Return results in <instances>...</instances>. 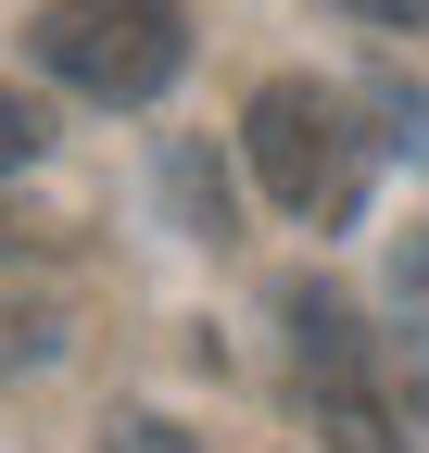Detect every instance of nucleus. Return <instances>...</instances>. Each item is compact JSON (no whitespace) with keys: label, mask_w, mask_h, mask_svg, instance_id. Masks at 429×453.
<instances>
[{"label":"nucleus","mask_w":429,"mask_h":453,"mask_svg":"<svg viewBox=\"0 0 429 453\" xmlns=\"http://www.w3.org/2000/svg\"><path fill=\"white\" fill-rule=\"evenodd\" d=\"M278 327H291V403H303V428L329 453H404V403L379 378V340H366V315L329 290V277H291Z\"/></svg>","instance_id":"f257e3e1"},{"label":"nucleus","mask_w":429,"mask_h":453,"mask_svg":"<svg viewBox=\"0 0 429 453\" xmlns=\"http://www.w3.org/2000/svg\"><path fill=\"white\" fill-rule=\"evenodd\" d=\"M240 151H253L265 202H278V214H303V226H341V214L366 202V139H354V101H341V88H316V76L253 88Z\"/></svg>","instance_id":"f03ea898"},{"label":"nucleus","mask_w":429,"mask_h":453,"mask_svg":"<svg viewBox=\"0 0 429 453\" xmlns=\"http://www.w3.org/2000/svg\"><path fill=\"white\" fill-rule=\"evenodd\" d=\"M26 38H38V64L64 88H89V101H152L190 64V13L177 0H51Z\"/></svg>","instance_id":"7ed1b4c3"},{"label":"nucleus","mask_w":429,"mask_h":453,"mask_svg":"<svg viewBox=\"0 0 429 453\" xmlns=\"http://www.w3.org/2000/svg\"><path fill=\"white\" fill-rule=\"evenodd\" d=\"M165 189H177V214H190V240H228V177H214L190 139L165 151Z\"/></svg>","instance_id":"20e7f679"},{"label":"nucleus","mask_w":429,"mask_h":453,"mask_svg":"<svg viewBox=\"0 0 429 453\" xmlns=\"http://www.w3.org/2000/svg\"><path fill=\"white\" fill-rule=\"evenodd\" d=\"M392 315H404L417 365H429V240H404V252H392Z\"/></svg>","instance_id":"39448f33"},{"label":"nucleus","mask_w":429,"mask_h":453,"mask_svg":"<svg viewBox=\"0 0 429 453\" xmlns=\"http://www.w3.org/2000/svg\"><path fill=\"white\" fill-rule=\"evenodd\" d=\"M26 164H38V101L0 88V177H26Z\"/></svg>","instance_id":"423d86ee"},{"label":"nucleus","mask_w":429,"mask_h":453,"mask_svg":"<svg viewBox=\"0 0 429 453\" xmlns=\"http://www.w3.org/2000/svg\"><path fill=\"white\" fill-rule=\"evenodd\" d=\"M101 453H190L165 416H114V428H101Z\"/></svg>","instance_id":"0eeeda50"},{"label":"nucleus","mask_w":429,"mask_h":453,"mask_svg":"<svg viewBox=\"0 0 429 453\" xmlns=\"http://www.w3.org/2000/svg\"><path fill=\"white\" fill-rule=\"evenodd\" d=\"M51 353V315H13V327H0V365H38Z\"/></svg>","instance_id":"6e6552de"},{"label":"nucleus","mask_w":429,"mask_h":453,"mask_svg":"<svg viewBox=\"0 0 429 453\" xmlns=\"http://www.w3.org/2000/svg\"><path fill=\"white\" fill-rule=\"evenodd\" d=\"M341 13H366V26H429V0H341Z\"/></svg>","instance_id":"1a4fd4ad"}]
</instances>
